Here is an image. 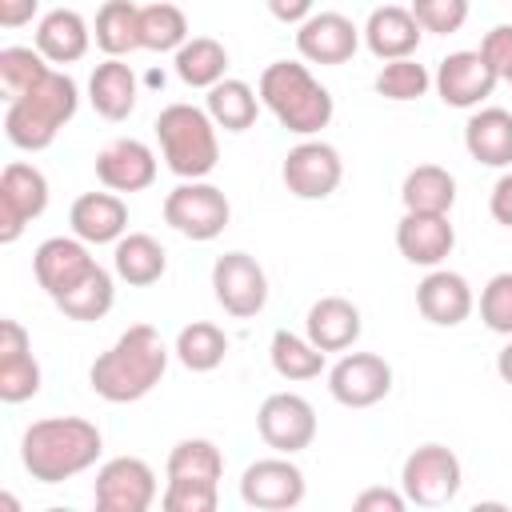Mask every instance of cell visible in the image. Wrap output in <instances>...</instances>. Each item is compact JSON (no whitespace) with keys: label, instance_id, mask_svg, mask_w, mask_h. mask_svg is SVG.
Here are the masks:
<instances>
[{"label":"cell","instance_id":"obj_43","mask_svg":"<svg viewBox=\"0 0 512 512\" xmlns=\"http://www.w3.org/2000/svg\"><path fill=\"white\" fill-rule=\"evenodd\" d=\"M480 52L488 56V64L496 68V76L504 84H512V24H496L492 32H484Z\"/></svg>","mask_w":512,"mask_h":512},{"label":"cell","instance_id":"obj_30","mask_svg":"<svg viewBox=\"0 0 512 512\" xmlns=\"http://www.w3.org/2000/svg\"><path fill=\"white\" fill-rule=\"evenodd\" d=\"M176 76L188 84V88H212L224 80L228 72V48L212 36H188L180 48H176Z\"/></svg>","mask_w":512,"mask_h":512},{"label":"cell","instance_id":"obj_1","mask_svg":"<svg viewBox=\"0 0 512 512\" xmlns=\"http://www.w3.org/2000/svg\"><path fill=\"white\" fill-rule=\"evenodd\" d=\"M168 372V344L152 324L124 328L108 352H100L88 368V384L108 404L144 400Z\"/></svg>","mask_w":512,"mask_h":512},{"label":"cell","instance_id":"obj_33","mask_svg":"<svg viewBox=\"0 0 512 512\" xmlns=\"http://www.w3.org/2000/svg\"><path fill=\"white\" fill-rule=\"evenodd\" d=\"M172 352H176V360H180L188 372H212V368H220L224 356H228V336H224V328L212 324V320H192V324L180 328Z\"/></svg>","mask_w":512,"mask_h":512},{"label":"cell","instance_id":"obj_3","mask_svg":"<svg viewBox=\"0 0 512 512\" xmlns=\"http://www.w3.org/2000/svg\"><path fill=\"white\" fill-rule=\"evenodd\" d=\"M80 108V88L68 72H48L40 76L28 92L12 96L4 108V136L20 152H44L60 136V128L76 116Z\"/></svg>","mask_w":512,"mask_h":512},{"label":"cell","instance_id":"obj_7","mask_svg":"<svg viewBox=\"0 0 512 512\" xmlns=\"http://www.w3.org/2000/svg\"><path fill=\"white\" fill-rule=\"evenodd\" d=\"M232 220L228 196L208 180H180L164 196V224L188 240H216Z\"/></svg>","mask_w":512,"mask_h":512},{"label":"cell","instance_id":"obj_37","mask_svg":"<svg viewBox=\"0 0 512 512\" xmlns=\"http://www.w3.org/2000/svg\"><path fill=\"white\" fill-rule=\"evenodd\" d=\"M428 88H432V76H428V68H424V64H416L412 56L384 60V68L376 72V92H380L384 100H396V104L420 100Z\"/></svg>","mask_w":512,"mask_h":512},{"label":"cell","instance_id":"obj_29","mask_svg":"<svg viewBox=\"0 0 512 512\" xmlns=\"http://www.w3.org/2000/svg\"><path fill=\"white\" fill-rule=\"evenodd\" d=\"M404 212H452L456 204V176L440 164H416L400 184Z\"/></svg>","mask_w":512,"mask_h":512},{"label":"cell","instance_id":"obj_22","mask_svg":"<svg viewBox=\"0 0 512 512\" xmlns=\"http://www.w3.org/2000/svg\"><path fill=\"white\" fill-rule=\"evenodd\" d=\"M364 32V44L376 60H400V56H412L420 48V20L412 16V8H400V4H380L372 8L368 24L360 28Z\"/></svg>","mask_w":512,"mask_h":512},{"label":"cell","instance_id":"obj_16","mask_svg":"<svg viewBox=\"0 0 512 512\" xmlns=\"http://www.w3.org/2000/svg\"><path fill=\"white\" fill-rule=\"evenodd\" d=\"M360 28L344 12H312L296 24V52L308 64H348L360 48Z\"/></svg>","mask_w":512,"mask_h":512},{"label":"cell","instance_id":"obj_26","mask_svg":"<svg viewBox=\"0 0 512 512\" xmlns=\"http://www.w3.org/2000/svg\"><path fill=\"white\" fill-rule=\"evenodd\" d=\"M136 96H140L136 72L120 56H108L104 64L92 68V76H88V100H92V108L104 120H128L132 108H136Z\"/></svg>","mask_w":512,"mask_h":512},{"label":"cell","instance_id":"obj_40","mask_svg":"<svg viewBox=\"0 0 512 512\" xmlns=\"http://www.w3.org/2000/svg\"><path fill=\"white\" fill-rule=\"evenodd\" d=\"M216 504H220V484H212V480L168 476V484L160 492L164 512H216Z\"/></svg>","mask_w":512,"mask_h":512},{"label":"cell","instance_id":"obj_39","mask_svg":"<svg viewBox=\"0 0 512 512\" xmlns=\"http://www.w3.org/2000/svg\"><path fill=\"white\" fill-rule=\"evenodd\" d=\"M40 392V364L28 352H16V356H0V400L4 404H24Z\"/></svg>","mask_w":512,"mask_h":512},{"label":"cell","instance_id":"obj_9","mask_svg":"<svg viewBox=\"0 0 512 512\" xmlns=\"http://www.w3.org/2000/svg\"><path fill=\"white\" fill-rule=\"evenodd\" d=\"M44 208H48V176L28 160L4 164V172H0V240L4 244L20 240L24 224L44 216Z\"/></svg>","mask_w":512,"mask_h":512},{"label":"cell","instance_id":"obj_21","mask_svg":"<svg viewBox=\"0 0 512 512\" xmlns=\"http://www.w3.org/2000/svg\"><path fill=\"white\" fill-rule=\"evenodd\" d=\"M72 236L84 244H116L128 232V204L108 188V192H84L68 208Z\"/></svg>","mask_w":512,"mask_h":512},{"label":"cell","instance_id":"obj_41","mask_svg":"<svg viewBox=\"0 0 512 512\" xmlns=\"http://www.w3.org/2000/svg\"><path fill=\"white\" fill-rule=\"evenodd\" d=\"M480 320L496 336H512V272H496L480 288Z\"/></svg>","mask_w":512,"mask_h":512},{"label":"cell","instance_id":"obj_44","mask_svg":"<svg viewBox=\"0 0 512 512\" xmlns=\"http://www.w3.org/2000/svg\"><path fill=\"white\" fill-rule=\"evenodd\" d=\"M404 504H408V496L396 492V488H364L352 500L356 512H404Z\"/></svg>","mask_w":512,"mask_h":512},{"label":"cell","instance_id":"obj_42","mask_svg":"<svg viewBox=\"0 0 512 512\" xmlns=\"http://www.w3.org/2000/svg\"><path fill=\"white\" fill-rule=\"evenodd\" d=\"M412 16L420 20L424 32L452 36L468 20V0H412Z\"/></svg>","mask_w":512,"mask_h":512},{"label":"cell","instance_id":"obj_8","mask_svg":"<svg viewBox=\"0 0 512 512\" xmlns=\"http://www.w3.org/2000/svg\"><path fill=\"white\" fill-rule=\"evenodd\" d=\"M160 496L156 472L148 460L140 456H112L100 464L96 484H92V500L100 512H148Z\"/></svg>","mask_w":512,"mask_h":512},{"label":"cell","instance_id":"obj_6","mask_svg":"<svg viewBox=\"0 0 512 512\" xmlns=\"http://www.w3.org/2000/svg\"><path fill=\"white\" fill-rule=\"evenodd\" d=\"M460 480H464L460 456L452 448H444V444L412 448L404 456V468H400V492L416 508H444V504H452L456 492H460Z\"/></svg>","mask_w":512,"mask_h":512},{"label":"cell","instance_id":"obj_35","mask_svg":"<svg viewBox=\"0 0 512 512\" xmlns=\"http://www.w3.org/2000/svg\"><path fill=\"white\" fill-rule=\"evenodd\" d=\"M164 472L168 476H184V480H212V484H220V476H224V452L212 440H204V436H188V440H176L172 444Z\"/></svg>","mask_w":512,"mask_h":512},{"label":"cell","instance_id":"obj_24","mask_svg":"<svg viewBox=\"0 0 512 512\" xmlns=\"http://www.w3.org/2000/svg\"><path fill=\"white\" fill-rule=\"evenodd\" d=\"M92 44V28L76 8H52L36 24V48L48 64H76Z\"/></svg>","mask_w":512,"mask_h":512},{"label":"cell","instance_id":"obj_5","mask_svg":"<svg viewBox=\"0 0 512 512\" xmlns=\"http://www.w3.org/2000/svg\"><path fill=\"white\" fill-rule=\"evenodd\" d=\"M156 140H160V156L168 164L172 176L180 180H204L216 160H220V140H216V120L208 116V108L196 104H168L156 116Z\"/></svg>","mask_w":512,"mask_h":512},{"label":"cell","instance_id":"obj_31","mask_svg":"<svg viewBox=\"0 0 512 512\" xmlns=\"http://www.w3.org/2000/svg\"><path fill=\"white\" fill-rule=\"evenodd\" d=\"M100 52L108 56H128L140 44V8L132 0H104L96 12V28H92Z\"/></svg>","mask_w":512,"mask_h":512},{"label":"cell","instance_id":"obj_13","mask_svg":"<svg viewBox=\"0 0 512 512\" xmlns=\"http://www.w3.org/2000/svg\"><path fill=\"white\" fill-rule=\"evenodd\" d=\"M432 84H436V96L448 108H480L496 92L500 76H496V68L488 64V56L480 48H460V52H448L440 60Z\"/></svg>","mask_w":512,"mask_h":512},{"label":"cell","instance_id":"obj_47","mask_svg":"<svg viewBox=\"0 0 512 512\" xmlns=\"http://www.w3.org/2000/svg\"><path fill=\"white\" fill-rule=\"evenodd\" d=\"M36 8H40V0H0V24L4 28H20V24H28L36 16Z\"/></svg>","mask_w":512,"mask_h":512},{"label":"cell","instance_id":"obj_38","mask_svg":"<svg viewBox=\"0 0 512 512\" xmlns=\"http://www.w3.org/2000/svg\"><path fill=\"white\" fill-rule=\"evenodd\" d=\"M48 72H52V64L44 60L40 48H24V44L0 48V84H4L8 100L20 96V92H28V88H32L40 76H48Z\"/></svg>","mask_w":512,"mask_h":512},{"label":"cell","instance_id":"obj_10","mask_svg":"<svg viewBox=\"0 0 512 512\" xmlns=\"http://www.w3.org/2000/svg\"><path fill=\"white\" fill-rule=\"evenodd\" d=\"M256 432L272 452L296 456L316 440V408L300 392H272L256 412Z\"/></svg>","mask_w":512,"mask_h":512},{"label":"cell","instance_id":"obj_4","mask_svg":"<svg viewBox=\"0 0 512 512\" xmlns=\"http://www.w3.org/2000/svg\"><path fill=\"white\" fill-rule=\"evenodd\" d=\"M256 92H260V104L280 120V128L296 136H316L320 128H328L336 112L332 92L300 60H272L260 72Z\"/></svg>","mask_w":512,"mask_h":512},{"label":"cell","instance_id":"obj_27","mask_svg":"<svg viewBox=\"0 0 512 512\" xmlns=\"http://www.w3.org/2000/svg\"><path fill=\"white\" fill-rule=\"evenodd\" d=\"M112 268H116V276L124 284L148 288V284H156L168 272V252L148 232H124L116 240V248H112Z\"/></svg>","mask_w":512,"mask_h":512},{"label":"cell","instance_id":"obj_36","mask_svg":"<svg viewBox=\"0 0 512 512\" xmlns=\"http://www.w3.org/2000/svg\"><path fill=\"white\" fill-rule=\"evenodd\" d=\"M184 40H188V16L176 4L156 0L140 8V44L148 52H176Z\"/></svg>","mask_w":512,"mask_h":512},{"label":"cell","instance_id":"obj_14","mask_svg":"<svg viewBox=\"0 0 512 512\" xmlns=\"http://www.w3.org/2000/svg\"><path fill=\"white\" fill-rule=\"evenodd\" d=\"M328 392L344 408H372L392 392V364L376 352H344L328 368Z\"/></svg>","mask_w":512,"mask_h":512},{"label":"cell","instance_id":"obj_45","mask_svg":"<svg viewBox=\"0 0 512 512\" xmlns=\"http://www.w3.org/2000/svg\"><path fill=\"white\" fill-rule=\"evenodd\" d=\"M488 212H492L496 224L512 228V172H504V176L492 184V192H488Z\"/></svg>","mask_w":512,"mask_h":512},{"label":"cell","instance_id":"obj_23","mask_svg":"<svg viewBox=\"0 0 512 512\" xmlns=\"http://www.w3.org/2000/svg\"><path fill=\"white\" fill-rule=\"evenodd\" d=\"M360 308L344 296H320L304 316V336L320 352H348L360 340Z\"/></svg>","mask_w":512,"mask_h":512},{"label":"cell","instance_id":"obj_25","mask_svg":"<svg viewBox=\"0 0 512 512\" xmlns=\"http://www.w3.org/2000/svg\"><path fill=\"white\" fill-rule=\"evenodd\" d=\"M464 148L484 168H508L512 164V112L476 108L464 124Z\"/></svg>","mask_w":512,"mask_h":512},{"label":"cell","instance_id":"obj_32","mask_svg":"<svg viewBox=\"0 0 512 512\" xmlns=\"http://www.w3.org/2000/svg\"><path fill=\"white\" fill-rule=\"evenodd\" d=\"M116 300V284H112V272L104 264H96L76 288H68L64 296H56L52 304L68 316V320H80V324H92V320H104L108 308Z\"/></svg>","mask_w":512,"mask_h":512},{"label":"cell","instance_id":"obj_48","mask_svg":"<svg viewBox=\"0 0 512 512\" xmlns=\"http://www.w3.org/2000/svg\"><path fill=\"white\" fill-rule=\"evenodd\" d=\"M496 372H500L504 384H512V336H508V344L496 352Z\"/></svg>","mask_w":512,"mask_h":512},{"label":"cell","instance_id":"obj_18","mask_svg":"<svg viewBox=\"0 0 512 512\" xmlns=\"http://www.w3.org/2000/svg\"><path fill=\"white\" fill-rule=\"evenodd\" d=\"M96 268V256L88 252V244L80 236H48L36 256H32V272H36V284L56 300L64 296L68 288H76L88 272Z\"/></svg>","mask_w":512,"mask_h":512},{"label":"cell","instance_id":"obj_28","mask_svg":"<svg viewBox=\"0 0 512 512\" xmlns=\"http://www.w3.org/2000/svg\"><path fill=\"white\" fill-rule=\"evenodd\" d=\"M208 116L216 120V128L224 132H244L256 124V112H260V92H252L248 80H236V76H224L220 84L208 88V100H204Z\"/></svg>","mask_w":512,"mask_h":512},{"label":"cell","instance_id":"obj_2","mask_svg":"<svg viewBox=\"0 0 512 512\" xmlns=\"http://www.w3.org/2000/svg\"><path fill=\"white\" fill-rule=\"evenodd\" d=\"M104 452V436L84 416H44L24 428L20 460L32 480L40 484H64L80 472H88Z\"/></svg>","mask_w":512,"mask_h":512},{"label":"cell","instance_id":"obj_19","mask_svg":"<svg viewBox=\"0 0 512 512\" xmlns=\"http://www.w3.org/2000/svg\"><path fill=\"white\" fill-rule=\"evenodd\" d=\"M96 180L112 192H144L156 180V152L144 140L120 136L96 152Z\"/></svg>","mask_w":512,"mask_h":512},{"label":"cell","instance_id":"obj_12","mask_svg":"<svg viewBox=\"0 0 512 512\" xmlns=\"http://www.w3.org/2000/svg\"><path fill=\"white\" fill-rule=\"evenodd\" d=\"M280 180H284V188L296 200H324V196H332L340 188L344 160L324 140H300L296 148H288L284 168H280Z\"/></svg>","mask_w":512,"mask_h":512},{"label":"cell","instance_id":"obj_15","mask_svg":"<svg viewBox=\"0 0 512 512\" xmlns=\"http://www.w3.org/2000/svg\"><path fill=\"white\" fill-rule=\"evenodd\" d=\"M240 500L260 512H288L304 500V472L284 452L252 460L240 476Z\"/></svg>","mask_w":512,"mask_h":512},{"label":"cell","instance_id":"obj_11","mask_svg":"<svg viewBox=\"0 0 512 512\" xmlns=\"http://www.w3.org/2000/svg\"><path fill=\"white\" fill-rule=\"evenodd\" d=\"M212 292H216V304L228 316L248 320V316H256L268 304V276H264V268H260L256 256H248V252H224L212 264Z\"/></svg>","mask_w":512,"mask_h":512},{"label":"cell","instance_id":"obj_34","mask_svg":"<svg viewBox=\"0 0 512 512\" xmlns=\"http://www.w3.org/2000/svg\"><path fill=\"white\" fill-rule=\"evenodd\" d=\"M268 356H272V368L276 376L284 380H316L324 372V356L308 336H296L288 328H276L272 332V344H268Z\"/></svg>","mask_w":512,"mask_h":512},{"label":"cell","instance_id":"obj_20","mask_svg":"<svg viewBox=\"0 0 512 512\" xmlns=\"http://www.w3.org/2000/svg\"><path fill=\"white\" fill-rule=\"evenodd\" d=\"M416 308L428 324L436 328H456L472 316L476 308V296H472V284L452 272V268H432L420 284H416Z\"/></svg>","mask_w":512,"mask_h":512},{"label":"cell","instance_id":"obj_17","mask_svg":"<svg viewBox=\"0 0 512 512\" xmlns=\"http://www.w3.org/2000/svg\"><path fill=\"white\" fill-rule=\"evenodd\" d=\"M396 248L408 264L440 268L456 248V228L448 212H404L396 224Z\"/></svg>","mask_w":512,"mask_h":512},{"label":"cell","instance_id":"obj_46","mask_svg":"<svg viewBox=\"0 0 512 512\" xmlns=\"http://www.w3.org/2000/svg\"><path fill=\"white\" fill-rule=\"evenodd\" d=\"M312 4L316 0H268V12L280 20V24H304L312 16Z\"/></svg>","mask_w":512,"mask_h":512}]
</instances>
